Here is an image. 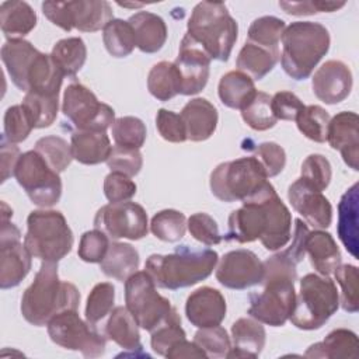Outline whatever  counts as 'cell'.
<instances>
[{
    "mask_svg": "<svg viewBox=\"0 0 359 359\" xmlns=\"http://www.w3.org/2000/svg\"><path fill=\"white\" fill-rule=\"evenodd\" d=\"M223 238L240 244L259 240L269 251L287 245L292 238V215L269 181L230 213Z\"/></svg>",
    "mask_w": 359,
    "mask_h": 359,
    "instance_id": "1",
    "label": "cell"
},
{
    "mask_svg": "<svg viewBox=\"0 0 359 359\" xmlns=\"http://www.w3.org/2000/svg\"><path fill=\"white\" fill-rule=\"evenodd\" d=\"M1 60L13 84L27 93L59 95L65 74L50 55L42 53L25 39H7L1 46Z\"/></svg>",
    "mask_w": 359,
    "mask_h": 359,
    "instance_id": "2",
    "label": "cell"
},
{
    "mask_svg": "<svg viewBox=\"0 0 359 359\" xmlns=\"http://www.w3.org/2000/svg\"><path fill=\"white\" fill-rule=\"evenodd\" d=\"M79 304L80 292L73 283L60 280L57 262L42 261L34 282L22 293L20 310L25 321L42 327L62 311L77 310Z\"/></svg>",
    "mask_w": 359,
    "mask_h": 359,
    "instance_id": "3",
    "label": "cell"
},
{
    "mask_svg": "<svg viewBox=\"0 0 359 359\" xmlns=\"http://www.w3.org/2000/svg\"><path fill=\"white\" fill-rule=\"evenodd\" d=\"M217 261L219 255L213 250H191L188 245H180L171 254H151L146 259L144 271L156 286L177 290L209 278Z\"/></svg>",
    "mask_w": 359,
    "mask_h": 359,
    "instance_id": "4",
    "label": "cell"
},
{
    "mask_svg": "<svg viewBox=\"0 0 359 359\" xmlns=\"http://www.w3.org/2000/svg\"><path fill=\"white\" fill-rule=\"evenodd\" d=\"M280 65L283 72L296 81L306 80L318 62L327 55L331 43L328 29L314 21H294L282 35Z\"/></svg>",
    "mask_w": 359,
    "mask_h": 359,
    "instance_id": "5",
    "label": "cell"
},
{
    "mask_svg": "<svg viewBox=\"0 0 359 359\" xmlns=\"http://www.w3.org/2000/svg\"><path fill=\"white\" fill-rule=\"evenodd\" d=\"M187 36L196 42L210 59L227 62L237 41L238 25L224 3H198L187 24Z\"/></svg>",
    "mask_w": 359,
    "mask_h": 359,
    "instance_id": "6",
    "label": "cell"
},
{
    "mask_svg": "<svg viewBox=\"0 0 359 359\" xmlns=\"http://www.w3.org/2000/svg\"><path fill=\"white\" fill-rule=\"evenodd\" d=\"M73 243V231L62 212L38 209L28 215L24 245L34 258L59 262L72 251Z\"/></svg>",
    "mask_w": 359,
    "mask_h": 359,
    "instance_id": "7",
    "label": "cell"
},
{
    "mask_svg": "<svg viewBox=\"0 0 359 359\" xmlns=\"http://www.w3.org/2000/svg\"><path fill=\"white\" fill-rule=\"evenodd\" d=\"M338 307L339 293L334 280L330 276L307 273L300 279V290L289 320L299 330H318Z\"/></svg>",
    "mask_w": 359,
    "mask_h": 359,
    "instance_id": "8",
    "label": "cell"
},
{
    "mask_svg": "<svg viewBox=\"0 0 359 359\" xmlns=\"http://www.w3.org/2000/svg\"><path fill=\"white\" fill-rule=\"evenodd\" d=\"M125 306L137 325L149 332L181 318L171 302L161 296L146 271H137L125 280Z\"/></svg>",
    "mask_w": 359,
    "mask_h": 359,
    "instance_id": "9",
    "label": "cell"
},
{
    "mask_svg": "<svg viewBox=\"0 0 359 359\" xmlns=\"http://www.w3.org/2000/svg\"><path fill=\"white\" fill-rule=\"evenodd\" d=\"M268 181L254 156L220 163L210 174V191L222 202H243Z\"/></svg>",
    "mask_w": 359,
    "mask_h": 359,
    "instance_id": "10",
    "label": "cell"
},
{
    "mask_svg": "<svg viewBox=\"0 0 359 359\" xmlns=\"http://www.w3.org/2000/svg\"><path fill=\"white\" fill-rule=\"evenodd\" d=\"M43 15L56 27L70 32H95L112 20V7L105 0H77V1H43Z\"/></svg>",
    "mask_w": 359,
    "mask_h": 359,
    "instance_id": "11",
    "label": "cell"
},
{
    "mask_svg": "<svg viewBox=\"0 0 359 359\" xmlns=\"http://www.w3.org/2000/svg\"><path fill=\"white\" fill-rule=\"evenodd\" d=\"M14 177L31 202L39 208H50L62 196L59 172L53 171L35 150L21 154Z\"/></svg>",
    "mask_w": 359,
    "mask_h": 359,
    "instance_id": "12",
    "label": "cell"
},
{
    "mask_svg": "<svg viewBox=\"0 0 359 359\" xmlns=\"http://www.w3.org/2000/svg\"><path fill=\"white\" fill-rule=\"evenodd\" d=\"M48 335L56 345L80 352L84 358L102 356L107 338L95 327L81 320L77 310H66L56 314L48 324Z\"/></svg>",
    "mask_w": 359,
    "mask_h": 359,
    "instance_id": "13",
    "label": "cell"
},
{
    "mask_svg": "<svg viewBox=\"0 0 359 359\" xmlns=\"http://www.w3.org/2000/svg\"><path fill=\"white\" fill-rule=\"evenodd\" d=\"M294 282L280 276L262 279L264 290L248 296L250 307L247 313L250 317L271 327L285 325L296 304Z\"/></svg>",
    "mask_w": 359,
    "mask_h": 359,
    "instance_id": "14",
    "label": "cell"
},
{
    "mask_svg": "<svg viewBox=\"0 0 359 359\" xmlns=\"http://www.w3.org/2000/svg\"><path fill=\"white\" fill-rule=\"evenodd\" d=\"M62 112L76 130L105 132L115 121V111L98 101L95 94L81 83H72L66 87Z\"/></svg>",
    "mask_w": 359,
    "mask_h": 359,
    "instance_id": "15",
    "label": "cell"
},
{
    "mask_svg": "<svg viewBox=\"0 0 359 359\" xmlns=\"http://www.w3.org/2000/svg\"><path fill=\"white\" fill-rule=\"evenodd\" d=\"M94 229L104 231L112 240H140L149 233L147 213L136 202H109L95 213Z\"/></svg>",
    "mask_w": 359,
    "mask_h": 359,
    "instance_id": "16",
    "label": "cell"
},
{
    "mask_svg": "<svg viewBox=\"0 0 359 359\" xmlns=\"http://www.w3.org/2000/svg\"><path fill=\"white\" fill-rule=\"evenodd\" d=\"M21 233L10 220H1L0 226V287L18 286L29 273L32 255L20 241Z\"/></svg>",
    "mask_w": 359,
    "mask_h": 359,
    "instance_id": "17",
    "label": "cell"
},
{
    "mask_svg": "<svg viewBox=\"0 0 359 359\" xmlns=\"http://www.w3.org/2000/svg\"><path fill=\"white\" fill-rule=\"evenodd\" d=\"M215 275L222 286L244 290L262 282L264 264L258 255L250 250H233L217 261Z\"/></svg>",
    "mask_w": 359,
    "mask_h": 359,
    "instance_id": "18",
    "label": "cell"
},
{
    "mask_svg": "<svg viewBox=\"0 0 359 359\" xmlns=\"http://www.w3.org/2000/svg\"><path fill=\"white\" fill-rule=\"evenodd\" d=\"M210 60L208 53L196 42L184 35L178 56L174 60L181 79L182 95H195L205 88L209 80Z\"/></svg>",
    "mask_w": 359,
    "mask_h": 359,
    "instance_id": "19",
    "label": "cell"
},
{
    "mask_svg": "<svg viewBox=\"0 0 359 359\" xmlns=\"http://www.w3.org/2000/svg\"><path fill=\"white\" fill-rule=\"evenodd\" d=\"M287 199L292 208L317 230L331 226L332 206L321 191L314 189L302 178H297L287 188Z\"/></svg>",
    "mask_w": 359,
    "mask_h": 359,
    "instance_id": "20",
    "label": "cell"
},
{
    "mask_svg": "<svg viewBox=\"0 0 359 359\" xmlns=\"http://www.w3.org/2000/svg\"><path fill=\"white\" fill-rule=\"evenodd\" d=\"M352 72L342 60H327L314 73L311 79V88L314 95L328 104L334 105L344 101L352 90Z\"/></svg>",
    "mask_w": 359,
    "mask_h": 359,
    "instance_id": "21",
    "label": "cell"
},
{
    "mask_svg": "<svg viewBox=\"0 0 359 359\" xmlns=\"http://www.w3.org/2000/svg\"><path fill=\"white\" fill-rule=\"evenodd\" d=\"M359 118L352 111H341L332 116L327 128V142L338 150L344 163L353 171L359 170Z\"/></svg>",
    "mask_w": 359,
    "mask_h": 359,
    "instance_id": "22",
    "label": "cell"
},
{
    "mask_svg": "<svg viewBox=\"0 0 359 359\" xmlns=\"http://www.w3.org/2000/svg\"><path fill=\"white\" fill-rule=\"evenodd\" d=\"M227 304L220 290L202 286L194 290L185 303V316L196 328L220 325L226 317Z\"/></svg>",
    "mask_w": 359,
    "mask_h": 359,
    "instance_id": "23",
    "label": "cell"
},
{
    "mask_svg": "<svg viewBox=\"0 0 359 359\" xmlns=\"http://www.w3.org/2000/svg\"><path fill=\"white\" fill-rule=\"evenodd\" d=\"M180 116L185 126L187 140L191 142L208 140L215 133L219 121L216 107L202 97L188 101L181 109Z\"/></svg>",
    "mask_w": 359,
    "mask_h": 359,
    "instance_id": "24",
    "label": "cell"
},
{
    "mask_svg": "<svg viewBox=\"0 0 359 359\" xmlns=\"http://www.w3.org/2000/svg\"><path fill=\"white\" fill-rule=\"evenodd\" d=\"M231 339L233 346L226 358L255 359L265 346L266 332L262 323L252 317H241L231 324Z\"/></svg>",
    "mask_w": 359,
    "mask_h": 359,
    "instance_id": "25",
    "label": "cell"
},
{
    "mask_svg": "<svg viewBox=\"0 0 359 359\" xmlns=\"http://www.w3.org/2000/svg\"><path fill=\"white\" fill-rule=\"evenodd\" d=\"M128 22L135 32L136 48L143 53H156L164 46L167 25L160 15L150 11H139L130 15Z\"/></svg>",
    "mask_w": 359,
    "mask_h": 359,
    "instance_id": "26",
    "label": "cell"
},
{
    "mask_svg": "<svg viewBox=\"0 0 359 359\" xmlns=\"http://www.w3.org/2000/svg\"><path fill=\"white\" fill-rule=\"evenodd\" d=\"M70 147L73 160L86 165L107 161L112 150L108 135L95 130H74L70 136Z\"/></svg>",
    "mask_w": 359,
    "mask_h": 359,
    "instance_id": "27",
    "label": "cell"
},
{
    "mask_svg": "<svg viewBox=\"0 0 359 359\" xmlns=\"http://www.w3.org/2000/svg\"><path fill=\"white\" fill-rule=\"evenodd\" d=\"M306 252L310 257L311 266L318 275L330 276L341 265V251L334 237L324 230L309 231L306 237Z\"/></svg>",
    "mask_w": 359,
    "mask_h": 359,
    "instance_id": "28",
    "label": "cell"
},
{
    "mask_svg": "<svg viewBox=\"0 0 359 359\" xmlns=\"http://www.w3.org/2000/svg\"><path fill=\"white\" fill-rule=\"evenodd\" d=\"M105 337L119 345L122 349L142 351L139 325L126 306H116L109 313V317L104 327Z\"/></svg>",
    "mask_w": 359,
    "mask_h": 359,
    "instance_id": "29",
    "label": "cell"
},
{
    "mask_svg": "<svg viewBox=\"0 0 359 359\" xmlns=\"http://www.w3.org/2000/svg\"><path fill=\"white\" fill-rule=\"evenodd\" d=\"M358 184H353L338 203V237L346 251L358 258Z\"/></svg>",
    "mask_w": 359,
    "mask_h": 359,
    "instance_id": "30",
    "label": "cell"
},
{
    "mask_svg": "<svg viewBox=\"0 0 359 359\" xmlns=\"http://www.w3.org/2000/svg\"><path fill=\"white\" fill-rule=\"evenodd\" d=\"M139 264L140 257L133 245L112 241L104 259L100 262V269L105 276L125 282L129 276L137 272Z\"/></svg>",
    "mask_w": 359,
    "mask_h": 359,
    "instance_id": "31",
    "label": "cell"
},
{
    "mask_svg": "<svg viewBox=\"0 0 359 359\" xmlns=\"http://www.w3.org/2000/svg\"><path fill=\"white\" fill-rule=\"evenodd\" d=\"M36 25V13L27 1H3L0 27L7 39H22Z\"/></svg>",
    "mask_w": 359,
    "mask_h": 359,
    "instance_id": "32",
    "label": "cell"
},
{
    "mask_svg": "<svg viewBox=\"0 0 359 359\" xmlns=\"http://www.w3.org/2000/svg\"><path fill=\"white\" fill-rule=\"evenodd\" d=\"M306 358H348L358 356V337L353 331L346 328L332 330L321 342H316L304 352Z\"/></svg>",
    "mask_w": 359,
    "mask_h": 359,
    "instance_id": "33",
    "label": "cell"
},
{
    "mask_svg": "<svg viewBox=\"0 0 359 359\" xmlns=\"http://www.w3.org/2000/svg\"><path fill=\"white\" fill-rule=\"evenodd\" d=\"M254 80L240 70H231L222 76L217 95L222 104L231 109H243L257 94Z\"/></svg>",
    "mask_w": 359,
    "mask_h": 359,
    "instance_id": "34",
    "label": "cell"
},
{
    "mask_svg": "<svg viewBox=\"0 0 359 359\" xmlns=\"http://www.w3.org/2000/svg\"><path fill=\"white\" fill-rule=\"evenodd\" d=\"M279 49H268L252 42H245L238 52L237 70L245 73L252 80H262L279 62Z\"/></svg>",
    "mask_w": 359,
    "mask_h": 359,
    "instance_id": "35",
    "label": "cell"
},
{
    "mask_svg": "<svg viewBox=\"0 0 359 359\" xmlns=\"http://www.w3.org/2000/svg\"><path fill=\"white\" fill-rule=\"evenodd\" d=\"M50 57L65 77H74L86 63L87 48L79 36L63 38L53 45Z\"/></svg>",
    "mask_w": 359,
    "mask_h": 359,
    "instance_id": "36",
    "label": "cell"
},
{
    "mask_svg": "<svg viewBox=\"0 0 359 359\" xmlns=\"http://www.w3.org/2000/svg\"><path fill=\"white\" fill-rule=\"evenodd\" d=\"M147 90L158 101H168L181 94V79L174 62L161 60L150 69Z\"/></svg>",
    "mask_w": 359,
    "mask_h": 359,
    "instance_id": "37",
    "label": "cell"
},
{
    "mask_svg": "<svg viewBox=\"0 0 359 359\" xmlns=\"http://www.w3.org/2000/svg\"><path fill=\"white\" fill-rule=\"evenodd\" d=\"M102 41L107 52L114 57L129 56L135 46V32L128 21L112 18L102 29Z\"/></svg>",
    "mask_w": 359,
    "mask_h": 359,
    "instance_id": "38",
    "label": "cell"
},
{
    "mask_svg": "<svg viewBox=\"0 0 359 359\" xmlns=\"http://www.w3.org/2000/svg\"><path fill=\"white\" fill-rule=\"evenodd\" d=\"M22 105L34 123V129L49 128L57 116L59 95L27 93Z\"/></svg>",
    "mask_w": 359,
    "mask_h": 359,
    "instance_id": "39",
    "label": "cell"
},
{
    "mask_svg": "<svg viewBox=\"0 0 359 359\" xmlns=\"http://www.w3.org/2000/svg\"><path fill=\"white\" fill-rule=\"evenodd\" d=\"M150 231L161 241L177 243L187 231V217L175 209L160 210L151 217Z\"/></svg>",
    "mask_w": 359,
    "mask_h": 359,
    "instance_id": "40",
    "label": "cell"
},
{
    "mask_svg": "<svg viewBox=\"0 0 359 359\" xmlns=\"http://www.w3.org/2000/svg\"><path fill=\"white\" fill-rule=\"evenodd\" d=\"M34 150L56 172L65 171L73 160L70 144L60 136L50 135L38 139Z\"/></svg>",
    "mask_w": 359,
    "mask_h": 359,
    "instance_id": "41",
    "label": "cell"
},
{
    "mask_svg": "<svg viewBox=\"0 0 359 359\" xmlns=\"http://www.w3.org/2000/svg\"><path fill=\"white\" fill-rule=\"evenodd\" d=\"M271 100L272 95L264 91H257L254 98L241 109V118L251 129L262 132L276 125L278 119L273 115Z\"/></svg>",
    "mask_w": 359,
    "mask_h": 359,
    "instance_id": "42",
    "label": "cell"
},
{
    "mask_svg": "<svg viewBox=\"0 0 359 359\" xmlns=\"http://www.w3.org/2000/svg\"><path fill=\"white\" fill-rule=\"evenodd\" d=\"M114 303H115V287L112 283L109 282H100L97 283L88 297H87V303H86V321L93 325L97 327V324L104 320L114 309Z\"/></svg>",
    "mask_w": 359,
    "mask_h": 359,
    "instance_id": "43",
    "label": "cell"
},
{
    "mask_svg": "<svg viewBox=\"0 0 359 359\" xmlns=\"http://www.w3.org/2000/svg\"><path fill=\"white\" fill-rule=\"evenodd\" d=\"M330 114L320 105H306L303 111L299 112L294 122L300 133L307 139L324 143L327 142V128L330 122Z\"/></svg>",
    "mask_w": 359,
    "mask_h": 359,
    "instance_id": "44",
    "label": "cell"
},
{
    "mask_svg": "<svg viewBox=\"0 0 359 359\" xmlns=\"http://www.w3.org/2000/svg\"><path fill=\"white\" fill-rule=\"evenodd\" d=\"M286 24L283 20L273 15H264L255 18L248 28V42L268 48L279 49L278 43L282 39Z\"/></svg>",
    "mask_w": 359,
    "mask_h": 359,
    "instance_id": "45",
    "label": "cell"
},
{
    "mask_svg": "<svg viewBox=\"0 0 359 359\" xmlns=\"http://www.w3.org/2000/svg\"><path fill=\"white\" fill-rule=\"evenodd\" d=\"M111 135L116 146L140 149L146 142V125L136 116L116 118L111 126Z\"/></svg>",
    "mask_w": 359,
    "mask_h": 359,
    "instance_id": "46",
    "label": "cell"
},
{
    "mask_svg": "<svg viewBox=\"0 0 359 359\" xmlns=\"http://www.w3.org/2000/svg\"><path fill=\"white\" fill-rule=\"evenodd\" d=\"M337 283L341 286L339 304L348 313H356L359 310L358 297V268L352 264L338 265L334 271Z\"/></svg>",
    "mask_w": 359,
    "mask_h": 359,
    "instance_id": "47",
    "label": "cell"
},
{
    "mask_svg": "<svg viewBox=\"0 0 359 359\" xmlns=\"http://www.w3.org/2000/svg\"><path fill=\"white\" fill-rule=\"evenodd\" d=\"M194 342L206 353L208 358L213 359L226 358L231 348L230 337L227 335V331L220 325L199 328L195 332Z\"/></svg>",
    "mask_w": 359,
    "mask_h": 359,
    "instance_id": "48",
    "label": "cell"
},
{
    "mask_svg": "<svg viewBox=\"0 0 359 359\" xmlns=\"http://www.w3.org/2000/svg\"><path fill=\"white\" fill-rule=\"evenodd\" d=\"M331 177V164L323 154H310L302 163L300 178L317 191L323 192L330 185Z\"/></svg>",
    "mask_w": 359,
    "mask_h": 359,
    "instance_id": "49",
    "label": "cell"
},
{
    "mask_svg": "<svg viewBox=\"0 0 359 359\" xmlns=\"http://www.w3.org/2000/svg\"><path fill=\"white\" fill-rule=\"evenodd\" d=\"M32 129H34V123L22 104L11 105L7 108V111L4 114L3 136L10 143L17 144V143L24 142L29 136Z\"/></svg>",
    "mask_w": 359,
    "mask_h": 359,
    "instance_id": "50",
    "label": "cell"
},
{
    "mask_svg": "<svg viewBox=\"0 0 359 359\" xmlns=\"http://www.w3.org/2000/svg\"><path fill=\"white\" fill-rule=\"evenodd\" d=\"M187 227L196 241L208 247L217 245L223 240V236L219 231L217 222L205 212L191 215L187 220Z\"/></svg>",
    "mask_w": 359,
    "mask_h": 359,
    "instance_id": "51",
    "label": "cell"
},
{
    "mask_svg": "<svg viewBox=\"0 0 359 359\" xmlns=\"http://www.w3.org/2000/svg\"><path fill=\"white\" fill-rule=\"evenodd\" d=\"M105 163L111 171L121 172L132 178L140 172L143 157L139 149L121 147L115 144Z\"/></svg>",
    "mask_w": 359,
    "mask_h": 359,
    "instance_id": "52",
    "label": "cell"
},
{
    "mask_svg": "<svg viewBox=\"0 0 359 359\" xmlns=\"http://www.w3.org/2000/svg\"><path fill=\"white\" fill-rule=\"evenodd\" d=\"M109 237L98 230V229H93L88 230L86 233H83L81 238H80V244H79V258L84 262H90V264H100L108 248H109Z\"/></svg>",
    "mask_w": 359,
    "mask_h": 359,
    "instance_id": "53",
    "label": "cell"
},
{
    "mask_svg": "<svg viewBox=\"0 0 359 359\" xmlns=\"http://www.w3.org/2000/svg\"><path fill=\"white\" fill-rule=\"evenodd\" d=\"M252 156L259 161L266 178L280 174L286 164L285 149L275 142H262L257 144Z\"/></svg>",
    "mask_w": 359,
    "mask_h": 359,
    "instance_id": "54",
    "label": "cell"
},
{
    "mask_svg": "<svg viewBox=\"0 0 359 359\" xmlns=\"http://www.w3.org/2000/svg\"><path fill=\"white\" fill-rule=\"evenodd\" d=\"M150 334H151V338H150L151 349L160 356H165L168 349L175 342L187 338V334H185L184 328L181 327V318L171 320V321L160 325Z\"/></svg>",
    "mask_w": 359,
    "mask_h": 359,
    "instance_id": "55",
    "label": "cell"
},
{
    "mask_svg": "<svg viewBox=\"0 0 359 359\" xmlns=\"http://www.w3.org/2000/svg\"><path fill=\"white\" fill-rule=\"evenodd\" d=\"M156 128L160 136L170 143H182L187 140V132L181 116L165 108H160L156 114Z\"/></svg>",
    "mask_w": 359,
    "mask_h": 359,
    "instance_id": "56",
    "label": "cell"
},
{
    "mask_svg": "<svg viewBox=\"0 0 359 359\" xmlns=\"http://www.w3.org/2000/svg\"><path fill=\"white\" fill-rule=\"evenodd\" d=\"M136 184L130 180V177L111 171L104 180V195L111 203L125 202L135 196Z\"/></svg>",
    "mask_w": 359,
    "mask_h": 359,
    "instance_id": "57",
    "label": "cell"
},
{
    "mask_svg": "<svg viewBox=\"0 0 359 359\" xmlns=\"http://www.w3.org/2000/svg\"><path fill=\"white\" fill-rule=\"evenodd\" d=\"M345 1H279V7L289 15H311L317 13H334L342 8Z\"/></svg>",
    "mask_w": 359,
    "mask_h": 359,
    "instance_id": "58",
    "label": "cell"
},
{
    "mask_svg": "<svg viewBox=\"0 0 359 359\" xmlns=\"http://www.w3.org/2000/svg\"><path fill=\"white\" fill-rule=\"evenodd\" d=\"M271 107L276 119L294 121L306 105L292 91H278L272 95Z\"/></svg>",
    "mask_w": 359,
    "mask_h": 359,
    "instance_id": "59",
    "label": "cell"
},
{
    "mask_svg": "<svg viewBox=\"0 0 359 359\" xmlns=\"http://www.w3.org/2000/svg\"><path fill=\"white\" fill-rule=\"evenodd\" d=\"M0 160H1V182H6L10 177L14 175L15 167L21 157V151L18 146L10 143L4 136L0 143Z\"/></svg>",
    "mask_w": 359,
    "mask_h": 359,
    "instance_id": "60",
    "label": "cell"
},
{
    "mask_svg": "<svg viewBox=\"0 0 359 359\" xmlns=\"http://www.w3.org/2000/svg\"><path fill=\"white\" fill-rule=\"evenodd\" d=\"M165 358L182 359V358H208V356L194 341L189 342L187 338H184L175 342L168 349V352L165 353Z\"/></svg>",
    "mask_w": 359,
    "mask_h": 359,
    "instance_id": "61",
    "label": "cell"
},
{
    "mask_svg": "<svg viewBox=\"0 0 359 359\" xmlns=\"http://www.w3.org/2000/svg\"><path fill=\"white\" fill-rule=\"evenodd\" d=\"M1 220H10V217L13 216V210L11 208H8V205L6 202H1Z\"/></svg>",
    "mask_w": 359,
    "mask_h": 359,
    "instance_id": "62",
    "label": "cell"
},
{
    "mask_svg": "<svg viewBox=\"0 0 359 359\" xmlns=\"http://www.w3.org/2000/svg\"><path fill=\"white\" fill-rule=\"evenodd\" d=\"M118 6L121 7H130V8H136V7H143L142 3H118Z\"/></svg>",
    "mask_w": 359,
    "mask_h": 359,
    "instance_id": "63",
    "label": "cell"
}]
</instances>
